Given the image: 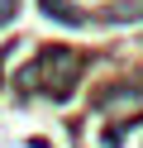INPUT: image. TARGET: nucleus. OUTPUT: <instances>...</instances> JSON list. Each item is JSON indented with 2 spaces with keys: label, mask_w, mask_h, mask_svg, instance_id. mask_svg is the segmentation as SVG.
Returning <instances> with one entry per match:
<instances>
[{
  "label": "nucleus",
  "mask_w": 143,
  "mask_h": 148,
  "mask_svg": "<svg viewBox=\"0 0 143 148\" xmlns=\"http://www.w3.org/2000/svg\"><path fill=\"white\" fill-rule=\"evenodd\" d=\"M10 14H14V0H0V24H5Z\"/></svg>",
  "instance_id": "1"
}]
</instances>
